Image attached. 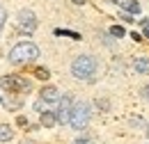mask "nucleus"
<instances>
[{"label": "nucleus", "instance_id": "nucleus-1", "mask_svg": "<svg viewBox=\"0 0 149 144\" xmlns=\"http://www.w3.org/2000/svg\"><path fill=\"white\" fill-rule=\"evenodd\" d=\"M7 57H9L12 64H30V62H35L39 57V48L32 41H21V44H16V46L9 51Z\"/></svg>", "mask_w": 149, "mask_h": 144}, {"label": "nucleus", "instance_id": "nucleus-2", "mask_svg": "<svg viewBox=\"0 0 149 144\" xmlns=\"http://www.w3.org/2000/svg\"><path fill=\"white\" fill-rule=\"evenodd\" d=\"M96 66L99 64H96V60L92 55H78L71 62V73L78 80H92L94 73H96Z\"/></svg>", "mask_w": 149, "mask_h": 144}, {"label": "nucleus", "instance_id": "nucleus-3", "mask_svg": "<svg viewBox=\"0 0 149 144\" xmlns=\"http://www.w3.org/2000/svg\"><path fill=\"white\" fill-rule=\"evenodd\" d=\"M90 117H92V110L85 101H78L74 103V110H71V117H69V124L76 130H83V128L90 124Z\"/></svg>", "mask_w": 149, "mask_h": 144}, {"label": "nucleus", "instance_id": "nucleus-4", "mask_svg": "<svg viewBox=\"0 0 149 144\" xmlns=\"http://www.w3.org/2000/svg\"><path fill=\"white\" fill-rule=\"evenodd\" d=\"M16 23H19V30L25 32V35H32L37 30V16L30 9H21L19 16H16Z\"/></svg>", "mask_w": 149, "mask_h": 144}, {"label": "nucleus", "instance_id": "nucleus-5", "mask_svg": "<svg viewBox=\"0 0 149 144\" xmlns=\"http://www.w3.org/2000/svg\"><path fill=\"white\" fill-rule=\"evenodd\" d=\"M0 87L7 89V91H28L30 89V82L19 78V75H2L0 78Z\"/></svg>", "mask_w": 149, "mask_h": 144}, {"label": "nucleus", "instance_id": "nucleus-6", "mask_svg": "<svg viewBox=\"0 0 149 144\" xmlns=\"http://www.w3.org/2000/svg\"><path fill=\"white\" fill-rule=\"evenodd\" d=\"M71 110H74V101L71 96H62V101L57 103V124H69V117H71Z\"/></svg>", "mask_w": 149, "mask_h": 144}, {"label": "nucleus", "instance_id": "nucleus-7", "mask_svg": "<svg viewBox=\"0 0 149 144\" xmlns=\"http://www.w3.org/2000/svg\"><path fill=\"white\" fill-rule=\"evenodd\" d=\"M39 98H41L44 103H60V101H62V94L57 91V87H51V85H48V87L41 89Z\"/></svg>", "mask_w": 149, "mask_h": 144}, {"label": "nucleus", "instance_id": "nucleus-8", "mask_svg": "<svg viewBox=\"0 0 149 144\" xmlns=\"http://www.w3.org/2000/svg\"><path fill=\"white\" fill-rule=\"evenodd\" d=\"M39 121H41V126H44V128H53L57 124V114H55V112H51V110H46V112H41V119H39Z\"/></svg>", "mask_w": 149, "mask_h": 144}, {"label": "nucleus", "instance_id": "nucleus-9", "mask_svg": "<svg viewBox=\"0 0 149 144\" xmlns=\"http://www.w3.org/2000/svg\"><path fill=\"white\" fill-rule=\"evenodd\" d=\"M133 69H135V73L149 75V60H145V57H135V60H133Z\"/></svg>", "mask_w": 149, "mask_h": 144}, {"label": "nucleus", "instance_id": "nucleus-10", "mask_svg": "<svg viewBox=\"0 0 149 144\" xmlns=\"http://www.w3.org/2000/svg\"><path fill=\"white\" fill-rule=\"evenodd\" d=\"M12 137H14V130H12V126L0 124V142H9Z\"/></svg>", "mask_w": 149, "mask_h": 144}, {"label": "nucleus", "instance_id": "nucleus-11", "mask_svg": "<svg viewBox=\"0 0 149 144\" xmlns=\"http://www.w3.org/2000/svg\"><path fill=\"white\" fill-rule=\"evenodd\" d=\"M122 7L129 14H140V2H135V0H122Z\"/></svg>", "mask_w": 149, "mask_h": 144}, {"label": "nucleus", "instance_id": "nucleus-12", "mask_svg": "<svg viewBox=\"0 0 149 144\" xmlns=\"http://www.w3.org/2000/svg\"><path fill=\"white\" fill-rule=\"evenodd\" d=\"M110 35L119 39V37H124L126 32H124V28H122V25H112V28H110Z\"/></svg>", "mask_w": 149, "mask_h": 144}, {"label": "nucleus", "instance_id": "nucleus-13", "mask_svg": "<svg viewBox=\"0 0 149 144\" xmlns=\"http://www.w3.org/2000/svg\"><path fill=\"white\" fill-rule=\"evenodd\" d=\"M35 75H37V78H41V80H46V78H48L51 73H48V69H44V66H39L37 71H35Z\"/></svg>", "mask_w": 149, "mask_h": 144}, {"label": "nucleus", "instance_id": "nucleus-14", "mask_svg": "<svg viewBox=\"0 0 149 144\" xmlns=\"http://www.w3.org/2000/svg\"><path fill=\"white\" fill-rule=\"evenodd\" d=\"M140 28H142V37H149V21L147 18L140 21Z\"/></svg>", "mask_w": 149, "mask_h": 144}, {"label": "nucleus", "instance_id": "nucleus-15", "mask_svg": "<svg viewBox=\"0 0 149 144\" xmlns=\"http://www.w3.org/2000/svg\"><path fill=\"white\" fill-rule=\"evenodd\" d=\"M5 23H7V9H5V7H0V30L5 28Z\"/></svg>", "mask_w": 149, "mask_h": 144}, {"label": "nucleus", "instance_id": "nucleus-16", "mask_svg": "<svg viewBox=\"0 0 149 144\" xmlns=\"http://www.w3.org/2000/svg\"><path fill=\"white\" fill-rule=\"evenodd\" d=\"M55 35H67V37H71V39H80V35H78V32H64V30H55Z\"/></svg>", "mask_w": 149, "mask_h": 144}, {"label": "nucleus", "instance_id": "nucleus-17", "mask_svg": "<svg viewBox=\"0 0 149 144\" xmlns=\"http://www.w3.org/2000/svg\"><path fill=\"white\" fill-rule=\"evenodd\" d=\"M140 96H142L145 101H149V85H147V87H142V89H140Z\"/></svg>", "mask_w": 149, "mask_h": 144}, {"label": "nucleus", "instance_id": "nucleus-18", "mask_svg": "<svg viewBox=\"0 0 149 144\" xmlns=\"http://www.w3.org/2000/svg\"><path fill=\"white\" fill-rule=\"evenodd\" d=\"M122 21H126V23H133V16H131L129 12H124V14H122Z\"/></svg>", "mask_w": 149, "mask_h": 144}, {"label": "nucleus", "instance_id": "nucleus-19", "mask_svg": "<svg viewBox=\"0 0 149 144\" xmlns=\"http://www.w3.org/2000/svg\"><path fill=\"white\" fill-rule=\"evenodd\" d=\"M16 121H19V126H28V119H25V117H19Z\"/></svg>", "mask_w": 149, "mask_h": 144}, {"label": "nucleus", "instance_id": "nucleus-20", "mask_svg": "<svg viewBox=\"0 0 149 144\" xmlns=\"http://www.w3.org/2000/svg\"><path fill=\"white\" fill-rule=\"evenodd\" d=\"M131 37H133V41H140V39H142V35H140V32H133Z\"/></svg>", "mask_w": 149, "mask_h": 144}, {"label": "nucleus", "instance_id": "nucleus-21", "mask_svg": "<svg viewBox=\"0 0 149 144\" xmlns=\"http://www.w3.org/2000/svg\"><path fill=\"white\" fill-rule=\"evenodd\" d=\"M76 144H87V140H83V137H78V142Z\"/></svg>", "mask_w": 149, "mask_h": 144}, {"label": "nucleus", "instance_id": "nucleus-22", "mask_svg": "<svg viewBox=\"0 0 149 144\" xmlns=\"http://www.w3.org/2000/svg\"><path fill=\"white\" fill-rule=\"evenodd\" d=\"M23 144H32V142H23Z\"/></svg>", "mask_w": 149, "mask_h": 144}, {"label": "nucleus", "instance_id": "nucleus-23", "mask_svg": "<svg viewBox=\"0 0 149 144\" xmlns=\"http://www.w3.org/2000/svg\"><path fill=\"white\" fill-rule=\"evenodd\" d=\"M147 135H149V128H147Z\"/></svg>", "mask_w": 149, "mask_h": 144}, {"label": "nucleus", "instance_id": "nucleus-24", "mask_svg": "<svg viewBox=\"0 0 149 144\" xmlns=\"http://www.w3.org/2000/svg\"><path fill=\"white\" fill-rule=\"evenodd\" d=\"M0 103H2V98H0Z\"/></svg>", "mask_w": 149, "mask_h": 144}, {"label": "nucleus", "instance_id": "nucleus-25", "mask_svg": "<svg viewBox=\"0 0 149 144\" xmlns=\"http://www.w3.org/2000/svg\"><path fill=\"white\" fill-rule=\"evenodd\" d=\"M74 2H76V0H74Z\"/></svg>", "mask_w": 149, "mask_h": 144}]
</instances>
